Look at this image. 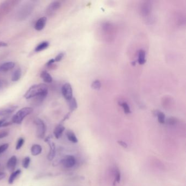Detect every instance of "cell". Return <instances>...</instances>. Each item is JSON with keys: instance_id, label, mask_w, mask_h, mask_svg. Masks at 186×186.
Masks as SVG:
<instances>
[{"instance_id": "cell-21", "label": "cell", "mask_w": 186, "mask_h": 186, "mask_svg": "<svg viewBox=\"0 0 186 186\" xmlns=\"http://www.w3.org/2000/svg\"><path fill=\"white\" fill-rule=\"evenodd\" d=\"M49 45V43L47 42H43L42 43H41L40 44H38L36 47L35 48V51L36 52H40L41 51H43L45 49H46Z\"/></svg>"}, {"instance_id": "cell-32", "label": "cell", "mask_w": 186, "mask_h": 186, "mask_svg": "<svg viewBox=\"0 0 186 186\" xmlns=\"http://www.w3.org/2000/svg\"><path fill=\"white\" fill-rule=\"evenodd\" d=\"M8 135V132L6 131H3L0 132V139H3L4 138L6 137Z\"/></svg>"}, {"instance_id": "cell-4", "label": "cell", "mask_w": 186, "mask_h": 186, "mask_svg": "<svg viewBox=\"0 0 186 186\" xmlns=\"http://www.w3.org/2000/svg\"><path fill=\"white\" fill-rule=\"evenodd\" d=\"M37 128V136L38 138L43 139L47 131V127L44 121L39 118H37L34 121Z\"/></svg>"}, {"instance_id": "cell-28", "label": "cell", "mask_w": 186, "mask_h": 186, "mask_svg": "<svg viewBox=\"0 0 186 186\" xmlns=\"http://www.w3.org/2000/svg\"><path fill=\"white\" fill-rule=\"evenodd\" d=\"M121 106H122V108H123V109H124V112L125 113L128 114V113H131L130 108L129 107L128 104H127V103H122L121 104Z\"/></svg>"}, {"instance_id": "cell-24", "label": "cell", "mask_w": 186, "mask_h": 186, "mask_svg": "<svg viewBox=\"0 0 186 186\" xmlns=\"http://www.w3.org/2000/svg\"><path fill=\"white\" fill-rule=\"evenodd\" d=\"M121 180V174L120 170L116 169L115 172V180L113 182V185L115 186V183H120Z\"/></svg>"}, {"instance_id": "cell-2", "label": "cell", "mask_w": 186, "mask_h": 186, "mask_svg": "<svg viewBox=\"0 0 186 186\" xmlns=\"http://www.w3.org/2000/svg\"><path fill=\"white\" fill-rule=\"evenodd\" d=\"M33 108L31 107H25L19 110L12 117V122L15 124H21L25 117L33 112Z\"/></svg>"}, {"instance_id": "cell-34", "label": "cell", "mask_w": 186, "mask_h": 186, "mask_svg": "<svg viewBox=\"0 0 186 186\" xmlns=\"http://www.w3.org/2000/svg\"><path fill=\"white\" fill-rule=\"evenodd\" d=\"M6 176V174L4 172H0V181L4 179Z\"/></svg>"}, {"instance_id": "cell-9", "label": "cell", "mask_w": 186, "mask_h": 186, "mask_svg": "<svg viewBox=\"0 0 186 186\" xmlns=\"http://www.w3.org/2000/svg\"><path fill=\"white\" fill-rule=\"evenodd\" d=\"M61 7V3L58 1H54L50 4L47 9V14L51 16L55 14V12Z\"/></svg>"}, {"instance_id": "cell-15", "label": "cell", "mask_w": 186, "mask_h": 186, "mask_svg": "<svg viewBox=\"0 0 186 186\" xmlns=\"http://www.w3.org/2000/svg\"><path fill=\"white\" fill-rule=\"evenodd\" d=\"M42 152V147L39 144H34L31 148V152L34 156H36L40 154Z\"/></svg>"}, {"instance_id": "cell-6", "label": "cell", "mask_w": 186, "mask_h": 186, "mask_svg": "<svg viewBox=\"0 0 186 186\" xmlns=\"http://www.w3.org/2000/svg\"><path fill=\"white\" fill-rule=\"evenodd\" d=\"M152 8V4L150 1H144L140 7V13L144 17H146L151 14Z\"/></svg>"}, {"instance_id": "cell-29", "label": "cell", "mask_w": 186, "mask_h": 186, "mask_svg": "<svg viewBox=\"0 0 186 186\" xmlns=\"http://www.w3.org/2000/svg\"><path fill=\"white\" fill-rule=\"evenodd\" d=\"M9 147L8 144H4L3 145L0 146V154L4 153L6 150H7Z\"/></svg>"}, {"instance_id": "cell-22", "label": "cell", "mask_w": 186, "mask_h": 186, "mask_svg": "<svg viewBox=\"0 0 186 186\" xmlns=\"http://www.w3.org/2000/svg\"><path fill=\"white\" fill-rule=\"evenodd\" d=\"M68 104H69L70 110L71 111H74L78 107L77 101H76L75 98H74L73 97L71 99H70V101H68Z\"/></svg>"}, {"instance_id": "cell-7", "label": "cell", "mask_w": 186, "mask_h": 186, "mask_svg": "<svg viewBox=\"0 0 186 186\" xmlns=\"http://www.w3.org/2000/svg\"><path fill=\"white\" fill-rule=\"evenodd\" d=\"M76 159L75 157L71 155H67L61 160V164L66 168H73L75 165Z\"/></svg>"}, {"instance_id": "cell-20", "label": "cell", "mask_w": 186, "mask_h": 186, "mask_svg": "<svg viewBox=\"0 0 186 186\" xmlns=\"http://www.w3.org/2000/svg\"><path fill=\"white\" fill-rule=\"evenodd\" d=\"M22 77V70L20 68H18L13 73L11 76V80L13 81H17L19 80Z\"/></svg>"}, {"instance_id": "cell-11", "label": "cell", "mask_w": 186, "mask_h": 186, "mask_svg": "<svg viewBox=\"0 0 186 186\" xmlns=\"http://www.w3.org/2000/svg\"><path fill=\"white\" fill-rule=\"evenodd\" d=\"M17 164V158L15 156H11L9 159L7 163V168L8 170L11 172H14Z\"/></svg>"}, {"instance_id": "cell-3", "label": "cell", "mask_w": 186, "mask_h": 186, "mask_svg": "<svg viewBox=\"0 0 186 186\" xmlns=\"http://www.w3.org/2000/svg\"><path fill=\"white\" fill-rule=\"evenodd\" d=\"M33 4L27 3L22 5L21 7L19 8L18 13L17 17L20 20H24L29 16L31 14L33 10Z\"/></svg>"}, {"instance_id": "cell-5", "label": "cell", "mask_w": 186, "mask_h": 186, "mask_svg": "<svg viewBox=\"0 0 186 186\" xmlns=\"http://www.w3.org/2000/svg\"><path fill=\"white\" fill-rule=\"evenodd\" d=\"M62 93L64 98L67 101H70L73 98V90L72 86L69 83H66L62 86Z\"/></svg>"}, {"instance_id": "cell-35", "label": "cell", "mask_w": 186, "mask_h": 186, "mask_svg": "<svg viewBox=\"0 0 186 186\" xmlns=\"http://www.w3.org/2000/svg\"><path fill=\"white\" fill-rule=\"evenodd\" d=\"M6 118H2L0 120V127H2L3 124L6 122Z\"/></svg>"}, {"instance_id": "cell-26", "label": "cell", "mask_w": 186, "mask_h": 186, "mask_svg": "<svg viewBox=\"0 0 186 186\" xmlns=\"http://www.w3.org/2000/svg\"><path fill=\"white\" fill-rule=\"evenodd\" d=\"M91 87L94 90H99L101 87V83L98 80L94 81L92 84Z\"/></svg>"}, {"instance_id": "cell-33", "label": "cell", "mask_w": 186, "mask_h": 186, "mask_svg": "<svg viewBox=\"0 0 186 186\" xmlns=\"http://www.w3.org/2000/svg\"><path fill=\"white\" fill-rule=\"evenodd\" d=\"M118 142V144L121 145V146H122L124 148H127V144L126 143V142H124V141H121V140H120V141H117Z\"/></svg>"}, {"instance_id": "cell-27", "label": "cell", "mask_w": 186, "mask_h": 186, "mask_svg": "<svg viewBox=\"0 0 186 186\" xmlns=\"http://www.w3.org/2000/svg\"><path fill=\"white\" fill-rule=\"evenodd\" d=\"M24 142H25V140H24V138H20L18 140V141L17 142L16 147H15L16 150H20V149L22 147V146H23V145H24Z\"/></svg>"}, {"instance_id": "cell-18", "label": "cell", "mask_w": 186, "mask_h": 186, "mask_svg": "<svg viewBox=\"0 0 186 186\" xmlns=\"http://www.w3.org/2000/svg\"><path fill=\"white\" fill-rule=\"evenodd\" d=\"M66 135H67V138L70 140V141L73 142V143H77L78 141L76 135L72 131L68 130L67 131H66Z\"/></svg>"}, {"instance_id": "cell-12", "label": "cell", "mask_w": 186, "mask_h": 186, "mask_svg": "<svg viewBox=\"0 0 186 186\" xmlns=\"http://www.w3.org/2000/svg\"><path fill=\"white\" fill-rule=\"evenodd\" d=\"M47 21V18L44 17L39 19L37 21L35 25H34V29H36L37 31H38L42 30L44 29L45 26L46 25Z\"/></svg>"}, {"instance_id": "cell-19", "label": "cell", "mask_w": 186, "mask_h": 186, "mask_svg": "<svg viewBox=\"0 0 186 186\" xmlns=\"http://www.w3.org/2000/svg\"><path fill=\"white\" fill-rule=\"evenodd\" d=\"M146 52L144 50H140L138 52V62L140 65H144L146 62Z\"/></svg>"}, {"instance_id": "cell-10", "label": "cell", "mask_w": 186, "mask_h": 186, "mask_svg": "<svg viewBox=\"0 0 186 186\" xmlns=\"http://www.w3.org/2000/svg\"><path fill=\"white\" fill-rule=\"evenodd\" d=\"M18 106H11L0 109V116H6L13 113L17 108Z\"/></svg>"}, {"instance_id": "cell-25", "label": "cell", "mask_w": 186, "mask_h": 186, "mask_svg": "<svg viewBox=\"0 0 186 186\" xmlns=\"http://www.w3.org/2000/svg\"><path fill=\"white\" fill-rule=\"evenodd\" d=\"M31 162V158L29 157H26L22 161V167L25 169H27L29 167Z\"/></svg>"}, {"instance_id": "cell-37", "label": "cell", "mask_w": 186, "mask_h": 186, "mask_svg": "<svg viewBox=\"0 0 186 186\" xmlns=\"http://www.w3.org/2000/svg\"><path fill=\"white\" fill-rule=\"evenodd\" d=\"M7 46V44L4 42H0V47H5Z\"/></svg>"}, {"instance_id": "cell-23", "label": "cell", "mask_w": 186, "mask_h": 186, "mask_svg": "<svg viewBox=\"0 0 186 186\" xmlns=\"http://www.w3.org/2000/svg\"><path fill=\"white\" fill-rule=\"evenodd\" d=\"M156 115L158 117V122L161 124H164L165 123V116L164 113L161 111H157Z\"/></svg>"}, {"instance_id": "cell-16", "label": "cell", "mask_w": 186, "mask_h": 186, "mask_svg": "<svg viewBox=\"0 0 186 186\" xmlns=\"http://www.w3.org/2000/svg\"><path fill=\"white\" fill-rule=\"evenodd\" d=\"M21 172H22V170L20 169H18V170H17L16 171L12 172L8 179V183L9 185H12L14 182L15 179H17L19 175L21 174Z\"/></svg>"}, {"instance_id": "cell-8", "label": "cell", "mask_w": 186, "mask_h": 186, "mask_svg": "<svg viewBox=\"0 0 186 186\" xmlns=\"http://www.w3.org/2000/svg\"><path fill=\"white\" fill-rule=\"evenodd\" d=\"M45 141L50 147V151L47 155V159L49 161H52L56 155V146L54 142L51 141L50 137H47L45 139Z\"/></svg>"}, {"instance_id": "cell-14", "label": "cell", "mask_w": 186, "mask_h": 186, "mask_svg": "<svg viewBox=\"0 0 186 186\" xmlns=\"http://www.w3.org/2000/svg\"><path fill=\"white\" fill-rule=\"evenodd\" d=\"M65 130V127L62 124H58V126L55 128L54 131V134L56 139H59Z\"/></svg>"}, {"instance_id": "cell-36", "label": "cell", "mask_w": 186, "mask_h": 186, "mask_svg": "<svg viewBox=\"0 0 186 186\" xmlns=\"http://www.w3.org/2000/svg\"><path fill=\"white\" fill-rule=\"evenodd\" d=\"M54 62H55L54 59H51V60H49V61L47 62V65L48 66H51V65H52Z\"/></svg>"}, {"instance_id": "cell-30", "label": "cell", "mask_w": 186, "mask_h": 186, "mask_svg": "<svg viewBox=\"0 0 186 186\" xmlns=\"http://www.w3.org/2000/svg\"><path fill=\"white\" fill-rule=\"evenodd\" d=\"M64 53L63 52H60V54H58V55H57L55 58H54V61L55 62H60L62 60L63 57H64Z\"/></svg>"}, {"instance_id": "cell-31", "label": "cell", "mask_w": 186, "mask_h": 186, "mask_svg": "<svg viewBox=\"0 0 186 186\" xmlns=\"http://www.w3.org/2000/svg\"><path fill=\"white\" fill-rule=\"evenodd\" d=\"M167 123L170 125H174L177 123V119L175 117H170L167 120Z\"/></svg>"}, {"instance_id": "cell-13", "label": "cell", "mask_w": 186, "mask_h": 186, "mask_svg": "<svg viewBox=\"0 0 186 186\" xmlns=\"http://www.w3.org/2000/svg\"><path fill=\"white\" fill-rule=\"evenodd\" d=\"M15 66V63L13 62H7L0 65V72H7L13 69Z\"/></svg>"}, {"instance_id": "cell-17", "label": "cell", "mask_w": 186, "mask_h": 186, "mask_svg": "<svg viewBox=\"0 0 186 186\" xmlns=\"http://www.w3.org/2000/svg\"><path fill=\"white\" fill-rule=\"evenodd\" d=\"M40 77L45 83H50L52 81V78L47 71H43L40 74Z\"/></svg>"}, {"instance_id": "cell-1", "label": "cell", "mask_w": 186, "mask_h": 186, "mask_svg": "<svg viewBox=\"0 0 186 186\" xmlns=\"http://www.w3.org/2000/svg\"><path fill=\"white\" fill-rule=\"evenodd\" d=\"M47 92L48 88L46 84H37L29 88L24 95V97L27 99L36 97L38 101H41L47 97Z\"/></svg>"}]
</instances>
